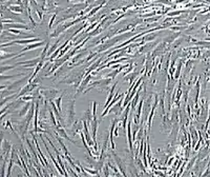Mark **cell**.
<instances>
[{
    "mask_svg": "<svg viewBox=\"0 0 210 177\" xmlns=\"http://www.w3.org/2000/svg\"><path fill=\"white\" fill-rule=\"evenodd\" d=\"M40 41L39 38H30V39H21V40H15L13 42H9V43H2V47L3 46H9V45H13V44H29L31 42H38Z\"/></svg>",
    "mask_w": 210,
    "mask_h": 177,
    "instance_id": "cell-1",
    "label": "cell"
},
{
    "mask_svg": "<svg viewBox=\"0 0 210 177\" xmlns=\"http://www.w3.org/2000/svg\"><path fill=\"white\" fill-rule=\"evenodd\" d=\"M181 12H174V13H171V14H169V16H172V15H179Z\"/></svg>",
    "mask_w": 210,
    "mask_h": 177,
    "instance_id": "cell-12",
    "label": "cell"
},
{
    "mask_svg": "<svg viewBox=\"0 0 210 177\" xmlns=\"http://www.w3.org/2000/svg\"><path fill=\"white\" fill-rule=\"evenodd\" d=\"M61 99H62V97H59L57 100H56V105H57V109L59 110V111H61Z\"/></svg>",
    "mask_w": 210,
    "mask_h": 177,
    "instance_id": "cell-7",
    "label": "cell"
},
{
    "mask_svg": "<svg viewBox=\"0 0 210 177\" xmlns=\"http://www.w3.org/2000/svg\"><path fill=\"white\" fill-rule=\"evenodd\" d=\"M10 10L13 12H17V13H22V11H23L21 9V7H18V5H12V7H10Z\"/></svg>",
    "mask_w": 210,
    "mask_h": 177,
    "instance_id": "cell-5",
    "label": "cell"
},
{
    "mask_svg": "<svg viewBox=\"0 0 210 177\" xmlns=\"http://www.w3.org/2000/svg\"><path fill=\"white\" fill-rule=\"evenodd\" d=\"M22 99H23V100H32L33 97H32V96H28V97H25V96H24Z\"/></svg>",
    "mask_w": 210,
    "mask_h": 177,
    "instance_id": "cell-10",
    "label": "cell"
},
{
    "mask_svg": "<svg viewBox=\"0 0 210 177\" xmlns=\"http://www.w3.org/2000/svg\"><path fill=\"white\" fill-rule=\"evenodd\" d=\"M44 44V42H38V43H34V44H30V45H28V46H25L24 48H22L21 50V54H23L24 52H28L29 50H33V48H37V47H39V46H42Z\"/></svg>",
    "mask_w": 210,
    "mask_h": 177,
    "instance_id": "cell-2",
    "label": "cell"
},
{
    "mask_svg": "<svg viewBox=\"0 0 210 177\" xmlns=\"http://www.w3.org/2000/svg\"><path fill=\"white\" fill-rule=\"evenodd\" d=\"M128 142H129V148L133 150V143H131V136H130V123H128Z\"/></svg>",
    "mask_w": 210,
    "mask_h": 177,
    "instance_id": "cell-6",
    "label": "cell"
},
{
    "mask_svg": "<svg viewBox=\"0 0 210 177\" xmlns=\"http://www.w3.org/2000/svg\"><path fill=\"white\" fill-rule=\"evenodd\" d=\"M10 29H19V30H30V28L28 25L24 24H9Z\"/></svg>",
    "mask_w": 210,
    "mask_h": 177,
    "instance_id": "cell-3",
    "label": "cell"
},
{
    "mask_svg": "<svg viewBox=\"0 0 210 177\" xmlns=\"http://www.w3.org/2000/svg\"><path fill=\"white\" fill-rule=\"evenodd\" d=\"M142 106H143V100H141V102L139 105V110H138V115H137V118H140V115H141V109H142Z\"/></svg>",
    "mask_w": 210,
    "mask_h": 177,
    "instance_id": "cell-8",
    "label": "cell"
},
{
    "mask_svg": "<svg viewBox=\"0 0 210 177\" xmlns=\"http://www.w3.org/2000/svg\"><path fill=\"white\" fill-rule=\"evenodd\" d=\"M115 89H116V84H114V87H113L111 90H110V94H109V96H108V98H107L106 103H105V109L107 108V106L109 105V101L113 99V97H114V95H115Z\"/></svg>",
    "mask_w": 210,
    "mask_h": 177,
    "instance_id": "cell-4",
    "label": "cell"
},
{
    "mask_svg": "<svg viewBox=\"0 0 210 177\" xmlns=\"http://www.w3.org/2000/svg\"><path fill=\"white\" fill-rule=\"evenodd\" d=\"M55 17H56V16H55V15H54V16H52V17H51V20H50V21H49V28H50V27H51V24H52V21H54V19H55Z\"/></svg>",
    "mask_w": 210,
    "mask_h": 177,
    "instance_id": "cell-11",
    "label": "cell"
},
{
    "mask_svg": "<svg viewBox=\"0 0 210 177\" xmlns=\"http://www.w3.org/2000/svg\"><path fill=\"white\" fill-rule=\"evenodd\" d=\"M8 31H10V32H12V33H15V34H21V32L19 31V30H16V29H10V30H8Z\"/></svg>",
    "mask_w": 210,
    "mask_h": 177,
    "instance_id": "cell-9",
    "label": "cell"
},
{
    "mask_svg": "<svg viewBox=\"0 0 210 177\" xmlns=\"http://www.w3.org/2000/svg\"><path fill=\"white\" fill-rule=\"evenodd\" d=\"M118 133H119V130H118V128H116V130H115V134H116V136H118Z\"/></svg>",
    "mask_w": 210,
    "mask_h": 177,
    "instance_id": "cell-13",
    "label": "cell"
}]
</instances>
